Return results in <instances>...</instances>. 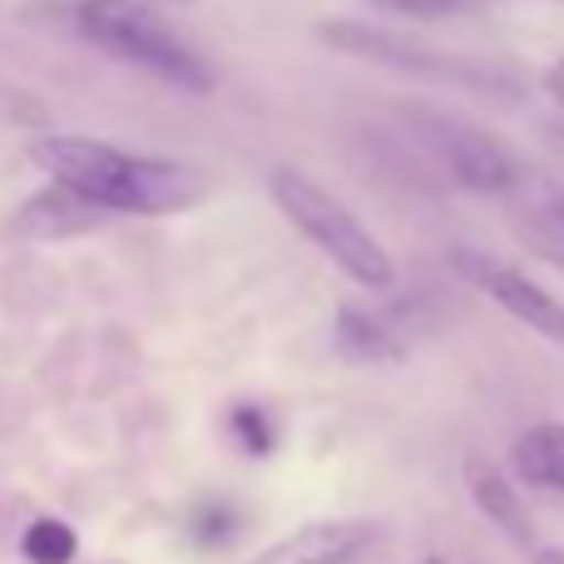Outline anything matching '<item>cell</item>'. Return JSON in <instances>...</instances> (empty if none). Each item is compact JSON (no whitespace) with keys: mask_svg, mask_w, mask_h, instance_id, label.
<instances>
[{"mask_svg":"<svg viewBox=\"0 0 564 564\" xmlns=\"http://www.w3.org/2000/svg\"><path fill=\"white\" fill-rule=\"evenodd\" d=\"M228 426H234V436L248 446V456H268V451H273V426H268V416L258 406H238L234 416H228Z\"/></svg>","mask_w":564,"mask_h":564,"instance_id":"14","label":"cell"},{"mask_svg":"<svg viewBox=\"0 0 564 564\" xmlns=\"http://www.w3.org/2000/svg\"><path fill=\"white\" fill-rule=\"evenodd\" d=\"M545 85H550V95H555V99H560V105H564V59H555V65H550Z\"/></svg>","mask_w":564,"mask_h":564,"instance_id":"17","label":"cell"},{"mask_svg":"<svg viewBox=\"0 0 564 564\" xmlns=\"http://www.w3.org/2000/svg\"><path fill=\"white\" fill-rule=\"evenodd\" d=\"M224 535H234V516H224V510H208V516H198V540H224Z\"/></svg>","mask_w":564,"mask_h":564,"instance_id":"16","label":"cell"},{"mask_svg":"<svg viewBox=\"0 0 564 564\" xmlns=\"http://www.w3.org/2000/svg\"><path fill=\"white\" fill-rule=\"evenodd\" d=\"M20 545H25L30 564H69L75 560V550H79V540H75V530H69L65 520H35Z\"/></svg>","mask_w":564,"mask_h":564,"instance_id":"13","label":"cell"},{"mask_svg":"<svg viewBox=\"0 0 564 564\" xmlns=\"http://www.w3.org/2000/svg\"><path fill=\"white\" fill-rule=\"evenodd\" d=\"M516 238L564 273V198H535L516 214Z\"/></svg>","mask_w":564,"mask_h":564,"instance_id":"12","label":"cell"},{"mask_svg":"<svg viewBox=\"0 0 564 564\" xmlns=\"http://www.w3.org/2000/svg\"><path fill=\"white\" fill-rule=\"evenodd\" d=\"M510 466H516V476L525 480V486L560 490L564 496V426L560 421H540L525 436H516Z\"/></svg>","mask_w":564,"mask_h":564,"instance_id":"9","label":"cell"},{"mask_svg":"<svg viewBox=\"0 0 564 564\" xmlns=\"http://www.w3.org/2000/svg\"><path fill=\"white\" fill-rule=\"evenodd\" d=\"M109 214H99V208H89L85 198L65 194V188H50V194H40L35 204L20 208V228L35 238H65V234H89V228H99Z\"/></svg>","mask_w":564,"mask_h":564,"instance_id":"10","label":"cell"},{"mask_svg":"<svg viewBox=\"0 0 564 564\" xmlns=\"http://www.w3.org/2000/svg\"><path fill=\"white\" fill-rule=\"evenodd\" d=\"M441 159H446L451 178L476 194H506L516 184V159L506 154L500 139H490L486 129L470 124H446L441 129Z\"/></svg>","mask_w":564,"mask_h":564,"instance_id":"7","label":"cell"},{"mask_svg":"<svg viewBox=\"0 0 564 564\" xmlns=\"http://www.w3.org/2000/svg\"><path fill=\"white\" fill-rule=\"evenodd\" d=\"M466 486H470V500L480 506V516L490 520L496 530H506L516 545H535V525H530V510L525 500L516 496L506 476H500L490 460H470L466 466Z\"/></svg>","mask_w":564,"mask_h":564,"instance_id":"8","label":"cell"},{"mask_svg":"<svg viewBox=\"0 0 564 564\" xmlns=\"http://www.w3.org/2000/svg\"><path fill=\"white\" fill-rule=\"evenodd\" d=\"M30 164L55 188L85 198L99 214L159 218L204 198V174L178 159L129 154L95 134H40L30 139Z\"/></svg>","mask_w":564,"mask_h":564,"instance_id":"1","label":"cell"},{"mask_svg":"<svg viewBox=\"0 0 564 564\" xmlns=\"http://www.w3.org/2000/svg\"><path fill=\"white\" fill-rule=\"evenodd\" d=\"M332 50L341 55H357V59H381L391 69H411V75H431V79H446V85H470V89H496V75L490 69H476L456 55H441V50H421L401 35H387V30H371V25H351V20H327L317 30Z\"/></svg>","mask_w":564,"mask_h":564,"instance_id":"5","label":"cell"},{"mask_svg":"<svg viewBox=\"0 0 564 564\" xmlns=\"http://www.w3.org/2000/svg\"><path fill=\"white\" fill-rule=\"evenodd\" d=\"M149 6H154V0H149ZM164 6H194V0H164Z\"/></svg>","mask_w":564,"mask_h":564,"instance_id":"19","label":"cell"},{"mask_svg":"<svg viewBox=\"0 0 564 564\" xmlns=\"http://www.w3.org/2000/svg\"><path fill=\"white\" fill-rule=\"evenodd\" d=\"M268 194H273V204L288 214V224L297 228L307 243H317L357 288L387 292L391 282H397V258L387 253V243H381L337 194H327L312 174H302V169H292V164H278L273 174H268Z\"/></svg>","mask_w":564,"mask_h":564,"instance_id":"2","label":"cell"},{"mask_svg":"<svg viewBox=\"0 0 564 564\" xmlns=\"http://www.w3.org/2000/svg\"><path fill=\"white\" fill-rule=\"evenodd\" d=\"M535 564H564V550H535Z\"/></svg>","mask_w":564,"mask_h":564,"instance_id":"18","label":"cell"},{"mask_svg":"<svg viewBox=\"0 0 564 564\" xmlns=\"http://www.w3.org/2000/svg\"><path fill=\"white\" fill-rule=\"evenodd\" d=\"M377 545L381 525L371 520H312L258 550L248 564H361Z\"/></svg>","mask_w":564,"mask_h":564,"instance_id":"6","label":"cell"},{"mask_svg":"<svg viewBox=\"0 0 564 564\" xmlns=\"http://www.w3.org/2000/svg\"><path fill=\"white\" fill-rule=\"evenodd\" d=\"M75 30L95 50L139 65L149 75L169 79L178 89L208 95L214 89V69L188 40H178V30L159 15L149 0H79L75 6Z\"/></svg>","mask_w":564,"mask_h":564,"instance_id":"3","label":"cell"},{"mask_svg":"<svg viewBox=\"0 0 564 564\" xmlns=\"http://www.w3.org/2000/svg\"><path fill=\"white\" fill-rule=\"evenodd\" d=\"M332 332H337V351L347 361H397L401 357V341L367 307H341Z\"/></svg>","mask_w":564,"mask_h":564,"instance_id":"11","label":"cell"},{"mask_svg":"<svg viewBox=\"0 0 564 564\" xmlns=\"http://www.w3.org/2000/svg\"><path fill=\"white\" fill-rule=\"evenodd\" d=\"M431 564H446V560H431Z\"/></svg>","mask_w":564,"mask_h":564,"instance_id":"20","label":"cell"},{"mask_svg":"<svg viewBox=\"0 0 564 564\" xmlns=\"http://www.w3.org/2000/svg\"><path fill=\"white\" fill-rule=\"evenodd\" d=\"M451 263H456V273L466 278L470 288L486 292L506 317H516L520 327H530L535 337L564 347V302L550 297L535 278H525L520 268H506L500 258H490V253H476V248H456Z\"/></svg>","mask_w":564,"mask_h":564,"instance_id":"4","label":"cell"},{"mask_svg":"<svg viewBox=\"0 0 564 564\" xmlns=\"http://www.w3.org/2000/svg\"><path fill=\"white\" fill-rule=\"evenodd\" d=\"M371 6L391 10V15H406V20H441L460 6V0H371Z\"/></svg>","mask_w":564,"mask_h":564,"instance_id":"15","label":"cell"}]
</instances>
